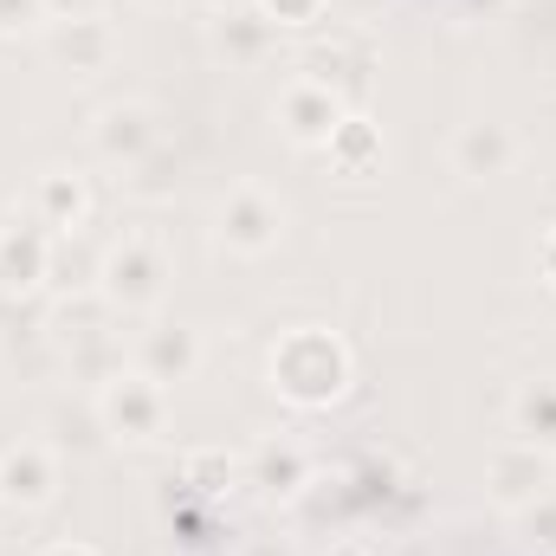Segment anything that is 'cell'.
<instances>
[{
	"label": "cell",
	"instance_id": "277c9868",
	"mask_svg": "<svg viewBox=\"0 0 556 556\" xmlns=\"http://www.w3.org/2000/svg\"><path fill=\"white\" fill-rule=\"evenodd\" d=\"M91 402H98V420H104L111 446H149V440H162V427H168V389L149 382L142 369L111 376Z\"/></svg>",
	"mask_w": 556,
	"mask_h": 556
},
{
	"label": "cell",
	"instance_id": "7a4b0ae2",
	"mask_svg": "<svg viewBox=\"0 0 556 556\" xmlns=\"http://www.w3.org/2000/svg\"><path fill=\"white\" fill-rule=\"evenodd\" d=\"M168 278H175V266H168L162 240H155V233H124V240L104 247L98 291H104V304H111L117 317H149V311H162Z\"/></svg>",
	"mask_w": 556,
	"mask_h": 556
},
{
	"label": "cell",
	"instance_id": "9c48e42d",
	"mask_svg": "<svg viewBox=\"0 0 556 556\" xmlns=\"http://www.w3.org/2000/svg\"><path fill=\"white\" fill-rule=\"evenodd\" d=\"M91 149H98V162H111V168H137L149 149H162V117H155V104H142V98L104 104V111L91 117Z\"/></svg>",
	"mask_w": 556,
	"mask_h": 556
},
{
	"label": "cell",
	"instance_id": "5bb4252c",
	"mask_svg": "<svg viewBox=\"0 0 556 556\" xmlns=\"http://www.w3.org/2000/svg\"><path fill=\"white\" fill-rule=\"evenodd\" d=\"M52 266V233L39 220H7L0 227V291H39Z\"/></svg>",
	"mask_w": 556,
	"mask_h": 556
},
{
	"label": "cell",
	"instance_id": "ffe728a7",
	"mask_svg": "<svg viewBox=\"0 0 556 556\" xmlns=\"http://www.w3.org/2000/svg\"><path fill=\"white\" fill-rule=\"evenodd\" d=\"M98 273H104V253H98L85 233H59V240H52L46 285H52L59 298H72V291H98Z\"/></svg>",
	"mask_w": 556,
	"mask_h": 556
},
{
	"label": "cell",
	"instance_id": "4316f807",
	"mask_svg": "<svg viewBox=\"0 0 556 556\" xmlns=\"http://www.w3.org/2000/svg\"><path fill=\"white\" fill-rule=\"evenodd\" d=\"M227 479H233V459H227V453H194V459H188V485L227 492Z\"/></svg>",
	"mask_w": 556,
	"mask_h": 556
},
{
	"label": "cell",
	"instance_id": "ac0fdd59",
	"mask_svg": "<svg viewBox=\"0 0 556 556\" xmlns=\"http://www.w3.org/2000/svg\"><path fill=\"white\" fill-rule=\"evenodd\" d=\"M324 155H330V168L337 175H350V181H363V175H382V130L369 124V117H343L337 124V137L324 142Z\"/></svg>",
	"mask_w": 556,
	"mask_h": 556
},
{
	"label": "cell",
	"instance_id": "d6a6232c",
	"mask_svg": "<svg viewBox=\"0 0 556 556\" xmlns=\"http://www.w3.org/2000/svg\"><path fill=\"white\" fill-rule=\"evenodd\" d=\"M149 7H188V0H149Z\"/></svg>",
	"mask_w": 556,
	"mask_h": 556
},
{
	"label": "cell",
	"instance_id": "9a60e30c",
	"mask_svg": "<svg viewBox=\"0 0 556 556\" xmlns=\"http://www.w3.org/2000/svg\"><path fill=\"white\" fill-rule=\"evenodd\" d=\"M33 220L59 240V233H85V220H91V188H85V175H72V168H46L39 181H33Z\"/></svg>",
	"mask_w": 556,
	"mask_h": 556
},
{
	"label": "cell",
	"instance_id": "83f0119b",
	"mask_svg": "<svg viewBox=\"0 0 556 556\" xmlns=\"http://www.w3.org/2000/svg\"><path fill=\"white\" fill-rule=\"evenodd\" d=\"M459 13H466V20H505L511 0H459Z\"/></svg>",
	"mask_w": 556,
	"mask_h": 556
},
{
	"label": "cell",
	"instance_id": "6da1fadb",
	"mask_svg": "<svg viewBox=\"0 0 556 556\" xmlns=\"http://www.w3.org/2000/svg\"><path fill=\"white\" fill-rule=\"evenodd\" d=\"M273 389L291 408H330L350 389V343L324 324H298L273 343Z\"/></svg>",
	"mask_w": 556,
	"mask_h": 556
},
{
	"label": "cell",
	"instance_id": "52a82bcc",
	"mask_svg": "<svg viewBox=\"0 0 556 556\" xmlns=\"http://www.w3.org/2000/svg\"><path fill=\"white\" fill-rule=\"evenodd\" d=\"M201 330L194 324H181V317H149L137 330V343H130V369H142L149 382H162V389H181V382H194L201 376Z\"/></svg>",
	"mask_w": 556,
	"mask_h": 556
},
{
	"label": "cell",
	"instance_id": "2e32d148",
	"mask_svg": "<svg viewBox=\"0 0 556 556\" xmlns=\"http://www.w3.org/2000/svg\"><path fill=\"white\" fill-rule=\"evenodd\" d=\"M59 369L98 395L111 376H124V369H130V356H124V337H117V330H98V337H78V343H65V350H59Z\"/></svg>",
	"mask_w": 556,
	"mask_h": 556
},
{
	"label": "cell",
	"instance_id": "484cf974",
	"mask_svg": "<svg viewBox=\"0 0 556 556\" xmlns=\"http://www.w3.org/2000/svg\"><path fill=\"white\" fill-rule=\"evenodd\" d=\"M253 7L273 20L278 33H285V26H317V20L330 13V0H253Z\"/></svg>",
	"mask_w": 556,
	"mask_h": 556
},
{
	"label": "cell",
	"instance_id": "8fae6325",
	"mask_svg": "<svg viewBox=\"0 0 556 556\" xmlns=\"http://www.w3.org/2000/svg\"><path fill=\"white\" fill-rule=\"evenodd\" d=\"M59 498V446L46 440H20L0 453V505L13 511H46Z\"/></svg>",
	"mask_w": 556,
	"mask_h": 556
},
{
	"label": "cell",
	"instance_id": "3957f363",
	"mask_svg": "<svg viewBox=\"0 0 556 556\" xmlns=\"http://www.w3.org/2000/svg\"><path fill=\"white\" fill-rule=\"evenodd\" d=\"M285 240V201L266 181H233L214 207V247L233 260H266Z\"/></svg>",
	"mask_w": 556,
	"mask_h": 556
},
{
	"label": "cell",
	"instance_id": "d6986e66",
	"mask_svg": "<svg viewBox=\"0 0 556 556\" xmlns=\"http://www.w3.org/2000/svg\"><path fill=\"white\" fill-rule=\"evenodd\" d=\"M111 304H104V291H72V298H59L52 311H46V343L52 350H65V343H78V337H98V330H111Z\"/></svg>",
	"mask_w": 556,
	"mask_h": 556
},
{
	"label": "cell",
	"instance_id": "5b68a950",
	"mask_svg": "<svg viewBox=\"0 0 556 556\" xmlns=\"http://www.w3.org/2000/svg\"><path fill=\"white\" fill-rule=\"evenodd\" d=\"M298 65H304V78H311V85L337 91V98H343V111H356V104L369 98L376 46H369V33H363V26H343V33H330V39H311Z\"/></svg>",
	"mask_w": 556,
	"mask_h": 556
},
{
	"label": "cell",
	"instance_id": "44dd1931",
	"mask_svg": "<svg viewBox=\"0 0 556 556\" xmlns=\"http://www.w3.org/2000/svg\"><path fill=\"white\" fill-rule=\"evenodd\" d=\"M304 479H311V459H304L298 440H266V446L253 453V485H266L273 498L304 492Z\"/></svg>",
	"mask_w": 556,
	"mask_h": 556
},
{
	"label": "cell",
	"instance_id": "cb8c5ba5",
	"mask_svg": "<svg viewBox=\"0 0 556 556\" xmlns=\"http://www.w3.org/2000/svg\"><path fill=\"white\" fill-rule=\"evenodd\" d=\"M518 518V538L531 544L538 556H556V485L544 492V498H531L525 511H511Z\"/></svg>",
	"mask_w": 556,
	"mask_h": 556
},
{
	"label": "cell",
	"instance_id": "f1b7e54d",
	"mask_svg": "<svg viewBox=\"0 0 556 556\" xmlns=\"http://www.w3.org/2000/svg\"><path fill=\"white\" fill-rule=\"evenodd\" d=\"M538 273H544V285L556 291V227L544 233V247H538Z\"/></svg>",
	"mask_w": 556,
	"mask_h": 556
},
{
	"label": "cell",
	"instance_id": "603a6c76",
	"mask_svg": "<svg viewBox=\"0 0 556 556\" xmlns=\"http://www.w3.org/2000/svg\"><path fill=\"white\" fill-rule=\"evenodd\" d=\"M175 181H181V155H175L168 142H162V149H149L137 168H124V175H117V188H124L130 201H168V194H175Z\"/></svg>",
	"mask_w": 556,
	"mask_h": 556
},
{
	"label": "cell",
	"instance_id": "4fadbf2b",
	"mask_svg": "<svg viewBox=\"0 0 556 556\" xmlns=\"http://www.w3.org/2000/svg\"><path fill=\"white\" fill-rule=\"evenodd\" d=\"M207 46H214V59H227V72H260L278 52V26L260 7H227L207 26Z\"/></svg>",
	"mask_w": 556,
	"mask_h": 556
},
{
	"label": "cell",
	"instance_id": "ba28073f",
	"mask_svg": "<svg viewBox=\"0 0 556 556\" xmlns=\"http://www.w3.org/2000/svg\"><path fill=\"white\" fill-rule=\"evenodd\" d=\"M556 485V453L531 446V440H505L485 453V498L498 511H525L531 498H544Z\"/></svg>",
	"mask_w": 556,
	"mask_h": 556
},
{
	"label": "cell",
	"instance_id": "7402d4cb",
	"mask_svg": "<svg viewBox=\"0 0 556 556\" xmlns=\"http://www.w3.org/2000/svg\"><path fill=\"white\" fill-rule=\"evenodd\" d=\"M46 427H52V446H59V453H98V446H111V433H104V420H98V402H91V395H85L78 408L59 402V408L46 415Z\"/></svg>",
	"mask_w": 556,
	"mask_h": 556
},
{
	"label": "cell",
	"instance_id": "1f68e13d",
	"mask_svg": "<svg viewBox=\"0 0 556 556\" xmlns=\"http://www.w3.org/2000/svg\"><path fill=\"white\" fill-rule=\"evenodd\" d=\"M330 556H376V551H369V544H356V538H350V544H330Z\"/></svg>",
	"mask_w": 556,
	"mask_h": 556
},
{
	"label": "cell",
	"instance_id": "30bf717a",
	"mask_svg": "<svg viewBox=\"0 0 556 556\" xmlns=\"http://www.w3.org/2000/svg\"><path fill=\"white\" fill-rule=\"evenodd\" d=\"M446 162H453V175H459V181L485 188V181L511 175V162H518V130H511V124H498V117H472V124H459V130H453Z\"/></svg>",
	"mask_w": 556,
	"mask_h": 556
},
{
	"label": "cell",
	"instance_id": "8992f818",
	"mask_svg": "<svg viewBox=\"0 0 556 556\" xmlns=\"http://www.w3.org/2000/svg\"><path fill=\"white\" fill-rule=\"evenodd\" d=\"M39 39H46V59H52L59 72H72V78H98V72H111L117 52H124L117 26H111L104 13H59Z\"/></svg>",
	"mask_w": 556,
	"mask_h": 556
},
{
	"label": "cell",
	"instance_id": "e0dca14e",
	"mask_svg": "<svg viewBox=\"0 0 556 556\" xmlns=\"http://www.w3.org/2000/svg\"><path fill=\"white\" fill-rule=\"evenodd\" d=\"M511 440H531L556 453V376H531L511 395Z\"/></svg>",
	"mask_w": 556,
	"mask_h": 556
},
{
	"label": "cell",
	"instance_id": "4dcf8cb0",
	"mask_svg": "<svg viewBox=\"0 0 556 556\" xmlns=\"http://www.w3.org/2000/svg\"><path fill=\"white\" fill-rule=\"evenodd\" d=\"M39 556H98V551H91V544H72V538H65V544H46Z\"/></svg>",
	"mask_w": 556,
	"mask_h": 556
},
{
	"label": "cell",
	"instance_id": "7c38bea8",
	"mask_svg": "<svg viewBox=\"0 0 556 556\" xmlns=\"http://www.w3.org/2000/svg\"><path fill=\"white\" fill-rule=\"evenodd\" d=\"M343 117H350L343 98L324 91V85H311V78H291V85L278 91V130L298 142V149H324V142L337 137Z\"/></svg>",
	"mask_w": 556,
	"mask_h": 556
},
{
	"label": "cell",
	"instance_id": "d4e9b609",
	"mask_svg": "<svg viewBox=\"0 0 556 556\" xmlns=\"http://www.w3.org/2000/svg\"><path fill=\"white\" fill-rule=\"evenodd\" d=\"M46 26H52V0H0V39L46 33Z\"/></svg>",
	"mask_w": 556,
	"mask_h": 556
},
{
	"label": "cell",
	"instance_id": "f546056e",
	"mask_svg": "<svg viewBox=\"0 0 556 556\" xmlns=\"http://www.w3.org/2000/svg\"><path fill=\"white\" fill-rule=\"evenodd\" d=\"M330 13H343V20H369V13H382V0H330Z\"/></svg>",
	"mask_w": 556,
	"mask_h": 556
}]
</instances>
